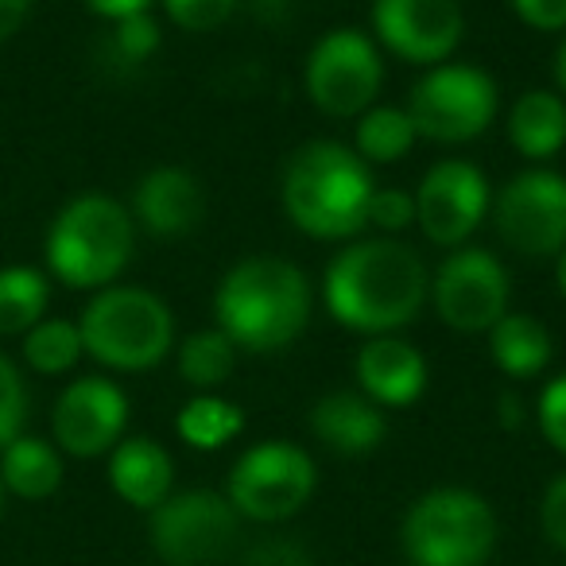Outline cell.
I'll use <instances>...</instances> for the list:
<instances>
[{"label": "cell", "instance_id": "obj_27", "mask_svg": "<svg viewBox=\"0 0 566 566\" xmlns=\"http://www.w3.org/2000/svg\"><path fill=\"white\" fill-rule=\"evenodd\" d=\"M82 354H86V346H82L78 323H66V318H43L24 334V361L43 377L71 373L82 361Z\"/></svg>", "mask_w": 566, "mask_h": 566}, {"label": "cell", "instance_id": "obj_11", "mask_svg": "<svg viewBox=\"0 0 566 566\" xmlns=\"http://www.w3.org/2000/svg\"><path fill=\"white\" fill-rule=\"evenodd\" d=\"M489 218L509 252L555 260L566 249V175L555 167H524L493 190Z\"/></svg>", "mask_w": 566, "mask_h": 566}, {"label": "cell", "instance_id": "obj_37", "mask_svg": "<svg viewBox=\"0 0 566 566\" xmlns=\"http://www.w3.org/2000/svg\"><path fill=\"white\" fill-rule=\"evenodd\" d=\"M28 12H32V0H0V40H9L24 28Z\"/></svg>", "mask_w": 566, "mask_h": 566}, {"label": "cell", "instance_id": "obj_23", "mask_svg": "<svg viewBox=\"0 0 566 566\" xmlns=\"http://www.w3.org/2000/svg\"><path fill=\"white\" fill-rule=\"evenodd\" d=\"M416 125H411L403 105H373L354 120V144L349 148L365 159L369 167H388L408 159V151L416 148Z\"/></svg>", "mask_w": 566, "mask_h": 566}, {"label": "cell", "instance_id": "obj_14", "mask_svg": "<svg viewBox=\"0 0 566 566\" xmlns=\"http://www.w3.org/2000/svg\"><path fill=\"white\" fill-rule=\"evenodd\" d=\"M373 40L408 66L450 63L465 40V12L458 0H373Z\"/></svg>", "mask_w": 566, "mask_h": 566}, {"label": "cell", "instance_id": "obj_21", "mask_svg": "<svg viewBox=\"0 0 566 566\" xmlns=\"http://www.w3.org/2000/svg\"><path fill=\"white\" fill-rule=\"evenodd\" d=\"M485 338H489V357H493V365L509 380L539 377V373H547L551 357H555L551 331L539 318L524 315V311H509Z\"/></svg>", "mask_w": 566, "mask_h": 566}, {"label": "cell", "instance_id": "obj_28", "mask_svg": "<svg viewBox=\"0 0 566 566\" xmlns=\"http://www.w3.org/2000/svg\"><path fill=\"white\" fill-rule=\"evenodd\" d=\"M28 423V388L20 369L0 354V450L24 434Z\"/></svg>", "mask_w": 566, "mask_h": 566}, {"label": "cell", "instance_id": "obj_18", "mask_svg": "<svg viewBox=\"0 0 566 566\" xmlns=\"http://www.w3.org/2000/svg\"><path fill=\"white\" fill-rule=\"evenodd\" d=\"M311 434L323 442L326 450L342 458H365L385 442L388 416L385 408L361 396L357 388H334L311 408L307 416Z\"/></svg>", "mask_w": 566, "mask_h": 566}, {"label": "cell", "instance_id": "obj_32", "mask_svg": "<svg viewBox=\"0 0 566 566\" xmlns=\"http://www.w3.org/2000/svg\"><path fill=\"white\" fill-rule=\"evenodd\" d=\"M535 419H539V434L566 458V373L551 377L535 403Z\"/></svg>", "mask_w": 566, "mask_h": 566}, {"label": "cell", "instance_id": "obj_2", "mask_svg": "<svg viewBox=\"0 0 566 566\" xmlns=\"http://www.w3.org/2000/svg\"><path fill=\"white\" fill-rule=\"evenodd\" d=\"M315 315V283L283 256H244L213 292L218 331L249 354H275L303 338Z\"/></svg>", "mask_w": 566, "mask_h": 566}, {"label": "cell", "instance_id": "obj_24", "mask_svg": "<svg viewBox=\"0 0 566 566\" xmlns=\"http://www.w3.org/2000/svg\"><path fill=\"white\" fill-rule=\"evenodd\" d=\"M175 431L195 450H221L244 431V411L218 392H195L175 416Z\"/></svg>", "mask_w": 566, "mask_h": 566}, {"label": "cell", "instance_id": "obj_7", "mask_svg": "<svg viewBox=\"0 0 566 566\" xmlns=\"http://www.w3.org/2000/svg\"><path fill=\"white\" fill-rule=\"evenodd\" d=\"M408 117L419 140L431 144H473L493 128L501 113V90L493 74L470 63H439L423 71V78L408 94Z\"/></svg>", "mask_w": 566, "mask_h": 566}, {"label": "cell", "instance_id": "obj_3", "mask_svg": "<svg viewBox=\"0 0 566 566\" xmlns=\"http://www.w3.org/2000/svg\"><path fill=\"white\" fill-rule=\"evenodd\" d=\"M373 167L342 140H307L283 164L280 206L303 237L354 241L369 229Z\"/></svg>", "mask_w": 566, "mask_h": 566}, {"label": "cell", "instance_id": "obj_26", "mask_svg": "<svg viewBox=\"0 0 566 566\" xmlns=\"http://www.w3.org/2000/svg\"><path fill=\"white\" fill-rule=\"evenodd\" d=\"M51 287L48 275L35 268H0V334H28L43 323Z\"/></svg>", "mask_w": 566, "mask_h": 566}, {"label": "cell", "instance_id": "obj_17", "mask_svg": "<svg viewBox=\"0 0 566 566\" xmlns=\"http://www.w3.org/2000/svg\"><path fill=\"white\" fill-rule=\"evenodd\" d=\"M128 213L151 237H187L206 218V190L187 167H151L136 182Z\"/></svg>", "mask_w": 566, "mask_h": 566}, {"label": "cell", "instance_id": "obj_36", "mask_svg": "<svg viewBox=\"0 0 566 566\" xmlns=\"http://www.w3.org/2000/svg\"><path fill=\"white\" fill-rule=\"evenodd\" d=\"M86 9H94L102 20H125V17H136V12H148L151 0H86Z\"/></svg>", "mask_w": 566, "mask_h": 566}, {"label": "cell", "instance_id": "obj_22", "mask_svg": "<svg viewBox=\"0 0 566 566\" xmlns=\"http://www.w3.org/2000/svg\"><path fill=\"white\" fill-rule=\"evenodd\" d=\"M0 485L24 501H48L63 485V458L51 442L20 434L0 450Z\"/></svg>", "mask_w": 566, "mask_h": 566}, {"label": "cell", "instance_id": "obj_31", "mask_svg": "<svg viewBox=\"0 0 566 566\" xmlns=\"http://www.w3.org/2000/svg\"><path fill=\"white\" fill-rule=\"evenodd\" d=\"M159 40H164V32H159L151 12H136V17L117 20V28H113V51H117V59H125L133 66L148 63L159 51Z\"/></svg>", "mask_w": 566, "mask_h": 566}, {"label": "cell", "instance_id": "obj_10", "mask_svg": "<svg viewBox=\"0 0 566 566\" xmlns=\"http://www.w3.org/2000/svg\"><path fill=\"white\" fill-rule=\"evenodd\" d=\"M509 303L512 280L496 252L462 244L450 249L439 268H431L427 307L454 334H489L512 311Z\"/></svg>", "mask_w": 566, "mask_h": 566}, {"label": "cell", "instance_id": "obj_16", "mask_svg": "<svg viewBox=\"0 0 566 566\" xmlns=\"http://www.w3.org/2000/svg\"><path fill=\"white\" fill-rule=\"evenodd\" d=\"M354 380L357 392L369 396L377 408L400 411L423 400L431 369L416 342L400 338V334H377V338H365L357 349Z\"/></svg>", "mask_w": 566, "mask_h": 566}, {"label": "cell", "instance_id": "obj_38", "mask_svg": "<svg viewBox=\"0 0 566 566\" xmlns=\"http://www.w3.org/2000/svg\"><path fill=\"white\" fill-rule=\"evenodd\" d=\"M496 419H501V427H509V431H516V427L524 423V403H520L516 392L496 396Z\"/></svg>", "mask_w": 566, "mask_h": 566}, {"label": "cell", "instance_id": "obj_40", "mask_svg": "<svg viewBox=\"0 0 566 566\" xmlns=\"http://www.w3.org/2000/svg\"><path fill=\"white\" fill-rule=\"evenodd\" d=\"M555 287H558V295H563V303H566V249L555 256Z\"/></svg>", "mask_w": 566, "mask_h": 566}, {"label": "cell", "instance_id": "obj_15", "mask_svg": "<svg viewBox=\"0 0 566 566\" xmlns=\"http://www.w3.org/2000/svg\"><path fill=\"white\" fill-rule=\"evenodd\" d=\"M128 427V396L109 377H78L63 388L51 431L63 454L71 458H102L125 439Z\"/></svg>", "mask_w": 566, "mask_h": 566}, {"label": "cell", "instance_id": "obj_1", "mask_svg": "<svg viewBox=\"0 0 566 566\" xmlns=\"http://www.w3.org/2000/svg\"><path fill=\"white\" fill-rule=\"evenodd\" d=\"M431 268L400 237H354L323 272V307L338 326L365 338L400 334L427 307Z\"/></svg>", "mask_w": 566, "mask_h": 566}, {"label": "cell", "instance_id": "obj_13", "mask_svg": "<svg viewBox=\"0 0 566 566\" xmlns=\"http://www.w3.org/2000/svg\"><path fill=\"white\" fill-rule=\"evenodd\" d=\"M411 195H416L419 233L447 252L470 244L473 233L485 226L489 206H493L489 175L462 156H447L427 167V175Z\"/></svg>", "mask_w": 566, "mask_h": 566}, {"label": "cell", "instance_id": "obj_19", "mask_svg": "<svg viewBox=\"0 0 566 566\" xmlns=\"http://www.w3.org/2000/svg\"><path fill=\"white\" fill-rule=\"evenodd\" d=\"M109 485L125 504L151 512L175 493V462L156 439L128 434L109 450Z\"/></svg>", "mask_w": 566, "mask_h": 566}, {"label": "cell", "instance_id": "obj_8", "mask_svg": "<svg viewBox=\"0 0 566 566\" xmlns=\"http://www.w3.org/2000/svg\"><path fill=\"white\" fill-rule=\"evenodd\" d=\"M318 485V465L303 447L287 439H268L249 447L233 462L226 496L241 520L252 524H283L307 509Z\"/></svg>", "mask_w": 566, "mask_h": 566}, {"label": "cell", "instance_id": "obj_12", "mask_svg": "<svg viewBox=\"0 0 566 566\" xmlns=\"http://www.w3.org/2000/svg\"><path fill=\"white\" fill-rule=\"evenodd\" d=\"M241 535V516L226 493L182 489L151 509L148 539L167 566H213Z\"/></svg>", "mask_w": 566, "mask_h": 566}, {"label": "cell", "instance_id": "obj_41", "mask_svg": "<svg viewBox=\"0 0 566 566\" xmlns=\"http://www.w3.org/2000/svg\"><path fill=\"white\" fill-rule=\"evenodd\" d=\"M0 504H4V485H0Z\"/></svg>", "mask_w": 566, "mask_h": 566}, {"label": "cell", "instance_id": "obj_6", "mask_svg": "<svg viewBox=\"0 0 566 566\" xmlns=\"http://www.w3.org/2000/svg\"><path fill=\"white\" fill-rule=\"evenodd\" d=\"M400 547L411 566H485L496 547V512L465 485H439L408 504Z\"/></svg>", "mask_w": 566, "mask_h": 566}, {"label": "cell", "instance_id": "obj_25", "mask_svg": "<svg viewBox=\"0 0 566 566\" xmlns=\"http://www.w3.org/2000/svg\"><path fill=\"white\" fill-rule=\"evenodd\" d=\"M237 354H241V349H237L218 326H210V331H195L179 342L175 365H179V377L187 380L195 392H218V388L233 377Z\"/></svg>", "mask_w": 566, "mask_h": 566}, {"label": "cell", "instance_id": "obj_5", "mask_svg": "<svg viewBox=\"0 0 566 566\" xmlns=\"http://www.w3.org/2000/svg\"><path fill=\"white\" fill-rule=\"evenodd\" d=\"M82 346L113 373H148L175 349V315L156 292L109 283L78 318Z\"/></svg>", "mask_w": 566, "mask_h": 566}, {"label": "cell", "instance_id": "obj_33", "mask_svg": "<svg viewBox=\"0 0 566 566\" xmlns=\"http://www.w3.org/2000/svg\"><path fill=\"white\" fill-rule=\"evenodd\" d=\"M520 24L543 35H563L566 32V0H509Z\"/></svg>", "mask_w": 566, "mask_h": 566}, {"label": "cell", "instance_id": "obj_34", "mask_svg": "<svg viewBox=\"0 0 566 566\" xmlns=\"http://www.w3.org/2000/svg\"><path fill=\"white\" fill-rule=\"evenodd\" d=\"M539 527L551 539V547L566 551V473H558L539 501Z\"/></svg>", "mask_w": 566, "mask_h": 566}, {"label": "cell", "instance_id": "obj_29", "mask_svg": "<svg viewBox=\"0 0 566 566\" xmlns=\"http://www.w3.org/2000/svg\"><path fill=\"white\" fill-rule=\"evenodd\" d=\"M159 4L167 20L182 32H218L241 9V0H159Z\"/></svg>", "mask_w": 566, "mask_h": 566}, {"label": "cell", "instance_id": "obj_30", "mask_svg": "<svg viewBox=\"0 0 566 566\" xmlns=\"http://www.w3.org/2000/svg\"><path fill=\"white\" fill-rule=\"evenodd\" d=\"M416 226V195L403 187H377L369 198V229L380 237H400Z\"/></svg>", "mask_w": 566, "mask_h": 566}, {"label": "cell", "instance_id": "obj_39", "mask_svg": "<svg viewBox=\"0 0 566 566\" xmlns=\"http://www.w3.org/2000/svg\"><path fill=\"white\" fill-rule=\"evenodd\" d=\"M555 94L566 102V32H563V40H558V51H555Z\"/></svg>", "mask_w": 566, "mask_h": 566}, {"label": "cell", "instance_id": "obj_9", "mask_svg": "<svg viewBox=\"0 0 566 566\" xmlns=\"http://www.w3.org/2000/svg\"><path fill=\"white\" fill-rule=\"evenodd\" d=\"M303 90L323 117L357 120L385 90V55L377 40L357 28L318 35L303 63Z\"/></svg>", "mask_w": 566, "mask_h": 566}, {"label": "cell", "instance_id": "obj_35", "mask_svg": "<svg viewBox=\"0 0 566 566\" xmlns=\"http://www.w3.org/2000/svg\"><path fill=\"white\" fill-rule=\"evenodd\" d=\"M244 566H311V555L303 551V543L287 539V535H268L256 547H249Z\"/></svg>", "mask_w": 566, "mask_h": 566}, {"label": "cell", "instance_id": "obj_4", "mask_svg": "<svg viewBox=\"0 0 566 566\" xmlns=\"http://www.w3.org/2000/svg\"><path fill=\"white\" fill-rule=\"evenodd\" d=\"M136 249V221L109 195H78L59 210L48 233V268L82 292H102L128 268Z\"/></svg>", "mask_w": 566, "mask_h": 566}, {"label": "cell", "instance_id": "obj_20", "mask_svg": "<svg viewBox=\"0 0 566 566\" xmlns=\"http://www.w3.org/2000/svg\"><path fill=\"white\" fill-rule=\"evenodd\" d=\"M509 140L532 167H547L566 148V102L555 90H524L509 105Z\"/></svg>", "mask_w": 566, "mask_h": 566}]
</instances>
